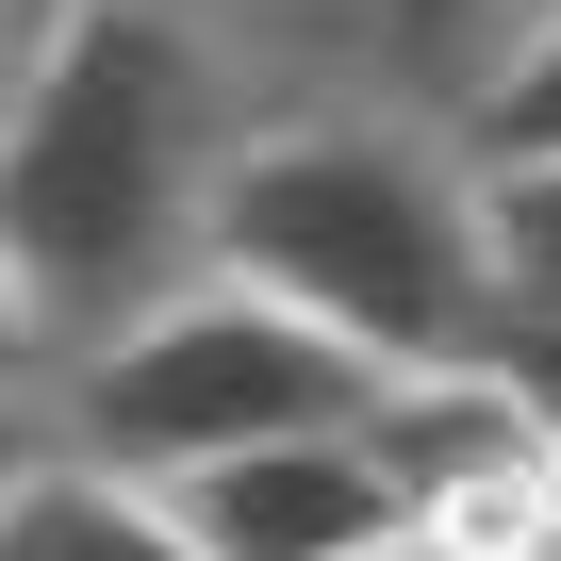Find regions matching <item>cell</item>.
Masks as SVG:
<instances>
[{"label": "cell", "mask_w": 561, "mask_h": 561, "mask_svg": "<svg viewBox=\"0 0 561 561\" xmlns=\"http://www.w3.org/2000/svg\"><path fill=\"white\" fill-rule=\"evenodd\" d=\"M479 165H512V149H561V0H528V18L495 34V67L462 83V116H446Z\"/></svg>", "instance_id": "cell-7"}, {"label": "cell", "mask_w": 561, "mask_h": 561, "mask_svg": "<svg viewBox=\"0 0 561 561\" xmlns=\"http://www.w3.org/2000/svg\"><path fill=\"white\" fill-rule=\"evenodd\" d=\"M0 380H50V331H34V298H18V264H0Z\"/></svg>", "instance_id": "cell-10"}, {"label": "cell", "mask_w": 561, "mask_h": 561, "mask_svg": "<svg viewBox=\"0 0 561 561\" xmlns=\"http://www.w3.org/2000/svg\"><path fill=\"white\" fill-rule=\"evenodd\" d=\"M364 561H462V545H446V528H380Z\"/></svg>", "instance_id": "cell-13"}, {"label": "cell", "mask_w": 561, "mask_h": 561, "mask_svg": "<svg viewBox=\"0 0 561 561\" xmlns=\"http://www.w3.org/2000/svg\"><path fill=\"white\" fill-rule=\"evenodd\" d=\"M364 347H331L314 314H280L264 280L231 264H182L149 280L133 314L67 331L50 347V446L116 462V479H182L215 446H264V430H314V413H364Z\"/></svg>", "instance_id": "cell-3"}, {"label": "cell", "mask_w": 561, "mask_h": 561, "mask_svg": "<svg viewBox=\"0 0 561 561\" xmlns=\"http://www.w3.org/2000/svg\"><path fill=\"white\" fill-rule=\"evenodd\" d=\"M198 561H364L380 528H413V479L380 462L364 413H314V430H264V446H215L182 479H149Z\"/></svg>", "instance_id": "cell-4"}, {"label": "cell", "mask_w": 561, "mask_h": 561, "mask_svg": "<svg viewBox=\"0 0 561 561\" xmlns=\"http://www.w3.org/2000/svg\"><path fill=\"white\" fill-rule=\"evenodd\" d=\"M479 264H495L512 314H561V149L479 165Z\"/></svg>", "instance_id": "cell-8"}, {"label": "cell", "mask_w": 561, "mask_h": 561, "mask_svg": "<svg viewBox=\"0 0 561 561\" xmlns=\"http://www.w3.org/2000/svg\"><path fill=\"white\" fill-rule=\"evenodd\" d=\"M50 462V380H0V479Z\"/></svg>", "instance_id": "cell-9"}, {"label": "cell", "mask_w": 561, "mask_h": 561, "mask_svg": "<svg viewBox=\"0 0 561 561\" xmlns=\"http://www.w3.org/2000/svg\"><path fill=\"white\" fill-rule=\"evenodd\" d=\"M50 18H67V0H0V100H18V67L50 50Z\"/></svg>", "instance_id": "cell-11"}, {"label": "cell", "mask_w": 561, "mask_h": 561, "mask_svg": "<svg viewBox=\"0 0 561 561\" xmlns=\"http://www.w3.org/2000/svg\"><path fill=\"white\" fill-rule=\"evenodd\" d=\"M198 264L264 280L280 314H314L364 364H446L495 314V264H479V149L430 100L380 83H280L198 215Z\"/></svg>", "instance_id": "cell-2"}, {"label": "cell", "mask_w": 561, "mask_h": 561, "mask_svg": "<svg viewBox=\"0 0 561 561\" xmlns=\"http://www.w3.org/2000/svg\"><path fill=\"white\" fill-rule=\"evenodd\" d=\"M198 18H231V34L264 50V83H280V18H298V0H198Z\"/></svg>", "instance_id": "cell-12"}, {"label": "cell", "mask_w": 561, "mask_h": 561, "mask_svg": "<svg viewBox=\"0 0 561 561\" xmlns=\"http://www.w3.org/2000/svg\"><path fill=\"white\" fill-rule=\"evenodd\" d=\"M512 18L528 0H298L280 18V83H380V100L462 116V83L495 67Z\"/></svg>", "instance_id": "cell-5"}, {"label": "cell", "mask_w": 561, "mask_h": 561, "mask_svg": "<svg viewBox=\"0 0 561 561\" xmlns=\"http://www.w3.org/2000/svg\"><path fill=\"white\" fill-rule=\"evenodd\" d=\"M0 561H198V528H182L149 479L50 446L34 479H0Z\"/></svg>", "instance_id": "cell-6"}, {"label": "cell", "mask_w": 561, "mask_h": 561, "mask_svg": "<svg viewBox=\"0 0 561 561\" xmlns=\"http://www.w3.org/2000/svg\"><path fill=\"white\" fill-rule=\"evenodd\" d=\"M264 100H280L264 50L198 0H67L50 18V50L0 100V264L50 347L198 264L215 165Z\"/></svg>", "instance_id": "cell-1"}]
</instances>
